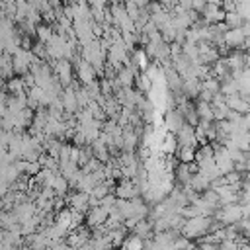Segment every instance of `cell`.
<instances>
[{
    "mask_svg": "<svg viewBox=\"0 0 250 250\" xmlns=\"http://www.w3.org/2000/svg\"><path fill=\"white\" fill-rule=\"evenodd\" d=\"M213 217H207V215H197V217H191L184 223L182 230H184V236L186 238H193V236H201V234H207L211 229H213Z\"/></svg>",
    "mask_w": 250,
    "mask_h": 250,
    "instance_id": "1",
    "label": "cell"
},
{
    "mask_svg": "<svg viewBox=\"0 0 250 250\" xmlns=\"http://www.w3.org/2000/svg\"><path fill=\"white\" fill-rule=\"evenodd\" d=\"M215 217H217V221H219L223 227H227V225L238 223V221L244 219L246 215H244V207H242L240 203H230V205H221V207L217 209Z\"/></svg>",
    "mask_w": 250,
    "mask_h": 250,
    "instance_id": "2",
    "label": "cell"
},
{
    "mask_svg": "<svg viewBox=\"0 0 250 250\" xmlns=\"http://www.w3.org/2000/svg\"><path fill=\"white\" fill-rule=\"evenodd\" d=\"M250 45V39L246 37L242 27H234V29H227L225 31V39H223V47H227L229 51L234 49H246Z\"/></svg>",
    "mask_w": 250,
    "mask_h": 250,
    "instance_id": "3",
    "label": "cell"
},
{
    "mask_svg": "<svg viewBox=\"0 0 250 250\" xmlns=\"http://www.w3.org/2000/svg\"><path fill=\"white\" fill-rule=\"evenodd\" d=\"M213 150H215V162H217V166H219L221 174L225 176V174L232 172V170H234V160H232V156H230L229 148H227L225 145L215 143V145H213Z\"/></svg>",
    "mask_w": 250,
    "mask_h": 250,
    "instance_id": "4",
    "label": "cell"
},
{
    "mask_svg": "<svg viewBox=\"0 0 250 250\" xmlns=\"http://www.w3.org/2000/svg\"><path fill=\"white\" fill-rule=\"evenodd\" d=\"M199 18H201L207 25H211V23H219V21L225 20V10H223V6H217V4L207 2V4L203 6V10L199 12Z\"/></svg>",
    "mask_w": 250,
    "mask_h": 250,
    "instance_id": "5",
    "label": "cell"
},
{
    "mask_svg": "<svg viewBox=\"0 0 250 250\" xmlns=\"http://www.w3.org/2000/svg\"><path fill=\"white\" fill-rule=\"evenodd\" d=\"M53 70H55V76H57V80L61 82L62 88H66V86L72 84V64H70L66 59L55 61Z\"/></svg>",
    "mask_w": 250,
    "mask_h": 250,
    "instance_id": "6",
    "label": "cell"
},
{
    "mask_svg": "<svg viewBox=\"0 0 250 250\" xmlns=\"http://www.w3.org/2000/svg\"><path fill=\"white\" fill-rule=\"evenodd\" d=\"M176 141H178V146H197L195 127L184 123V125L180 127V131L176 133Z\"/></svg>",
    "mask_w": 250,
    "mask_h": 250,
    "instance_id": "7",
    "label": "cell"
},
{
    "mask_svg": "<svg viewBox=\"0 0 250 250\" xmlns=\"http://www.w3.org/2000/svg\"><path fill=\"white\" fill-rule=\"evenodd\" d=\"M76 72H78V78L82 84H90V82H96V68L92 62H88L84 57L76 61Z\"/></svg>",
    "mask_w": 250,
    "mask_h": 250,
    "instance_id": "8",
    "label": "cell"
},
{
    "mask_svg": "<svg viewBox=\"0 0 250 250\" xmlns=\"http://www.w3.org/2000/svg\"><path fill=\"white\" fill-rule=\"evenodd\" d=\"M184 123H186V121H184L182 113H180L176 107H170V109L164 111V127H166L168 133H174V135H176Z\"/></svg>",
    "mask_w": 250,
    "mask_h": 250,
    "instance_id": "9",
    "label": "cell"
},
{
    "mask_svg": "<svg viewBox=\"0 0 250 250\" xmlns=\"http://www.w3.org/2000/svg\"><path fill=\"white\" fill-rule=\"evenodd\" d=\"M141 191H139V188L135 186V182L133 180H121L119 184H117V188H115V197L117 199H133V197H137Z\"/></svg>",
    "mask_w": 250,
    "mask_h": 250,
    "instance_id": "10",
    "label": "cell"
},
{
    "mask_svg": "<svg viewBox=\"0 0 250 250\" xmlns=\"http://www.w3.org/2000/svg\"><path fill=\"white\" fill-rule=\"evenodd\" d=\"M107 217H109V211L107 209H104L102 205H94L88 211V225L90 227H100V225L105 223Z\"/></svg>",
    "mask_w": 250,
    "mask_h": 250,
    "instance_id": "11",
    "label": "cell"
},
{
    "mask_svg": "<svg viewBox=\"0 0 250 250\" xmlns=\"http://www.w3.org/2000/svg\"><path fill=\"white\" fill-rule=\"evenodd\" d=\"M189 186H191V189H193L195 193H203L205 189H209V188H211V180H209L201 170H197V172L193 174V178H191Z\"/></svg>",
    "mask_w": 250,
    "mask_h": 250,
    "instance_id": "12",
    "label": "cell"
},
{
    "mask_svg": "<svg viewBox=\"0 0 250 250\" xmlns=\"http://www.w3.org/2000/svg\"><path fill=\"white\" fill-rule=\"evenodd\" d=\"M195 111H197L199 121H215V113H213V105H211V102L197 100V104H195Z\"/></svg>",
    "mask_w": 250,
    "mask_h": 250,
    "instance_id": "13",
    "label": "cell"
},
{
    "mask_svg": "<svg viewBox=\"0 0 250 250\" xmlns=\"http://www.w3.org/2000/svg\"><path fill=\"white\" fill-rule=\"evenodd\" d=\"M223 21L227 23L229 29H234V27H242V25H244V18L240 16L238 10H234V12H227Z\"/></svg>",
    "mask_w": 250,
    "mask_h": 250,
    "instance_id": "14",
    "label": "cell"
},
{
    "mask_svg": "<svg viewBox=\"0 0 250 250\" xmlns=\"http://www.w3.org/2000/svg\"><path fill=\"white\" fill-rule=\"evenodd\" d=\"M35 35H37V41H41V43H49L51 39H53V29H51V25H45V23H39L37 27H35Z\"/></svg>",
    "mask_w": 250,
    "mask_h": 250,
    "instance_id": "15",
    "label": "cell"
},
{
    "mask_svg": "<svg viewBox=\"0 0 250 250\" xmlns=\"http://www.w3.org/2000/svg\"><path fill=\"white\" fill-rule=\"evenodd\" d=\"M195 146H178V158L180 162H193L195 160Z\"/></svg>",
    "mask_w": 250,
    "mask_h": 250,
    "instance_id": "16",
    "label": "cell"
},
{
    "mask_svg": "<svg viewBox=\"0 0 250 250\" xmlns=\"http://www.w3.org/2000/svg\"><path fill=\"white\" fill-rule=\"evenodd\" d=\"M223 10H225V14L234 12V10H238V2L236 0H223Z\"/></svg>",
    "mask_w": 250,
    "mask_h": 250,
    "instance_id": "17",
    "label": "cell"
},
{
    "mask_svg": "<svg viewBox=\"0 0 250 250\" xmlns=\"http://www.w3.org/2000/svg\"><path fill=\"white\" fill-rule=\"evenodd\" d=\"M242 189H250V172L242 174Z\"/></svg>",
    "mask_w": 250,
    "mask_h": 250,
    "instance_id": "18",
    "label": "cell"
},
{
    "mask_svg": "<svg viewBox=\"0 0 250 250\" xmlns=\"http://www.w3.org/2000/svg\"><path fill=\"white\" fill-rule=\"evenodd\" d=\"M172 4H174V6H176V4H180V0H172Z\"/></svg>",
    "mask_w": 250,
    "mask_h": 250,
    "instance_id": "19",
    "label": "cell"
},
{
    "mask_svg": "<svg viewBox=\"0 0 250 250\" xmlns=\"http://www.w3.org/2000/svg\"><path fill=\"white\" fill-rule=\"evenodd\" d=\"M70 2H72V0H70Z\"/></svg>",
    "mask_w": 250,
    "mask_h": 250,
    "instance_id": "20",
    "label": "cell"
}]
</instances>
